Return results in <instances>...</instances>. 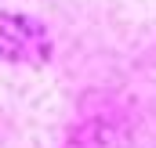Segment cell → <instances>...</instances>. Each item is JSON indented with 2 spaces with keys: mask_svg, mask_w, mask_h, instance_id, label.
Masks as SVG:
<instances>
[{
  "mask_svg": "<svg viewBox=\"0 0 156 148\" xmlns=\"http://www.w3.org/2000/svg\"><path fill=\"white\" fill-rule=\"evenodd\" d=\"M51 51L47 33L18 18V15H0V58H11V62H44Z\"/></svg>",
  "mask_w": 156,
  "mask_h": 148,
  "instance_id": "cell-1",
  "label": "cell"
}]
</instances>
